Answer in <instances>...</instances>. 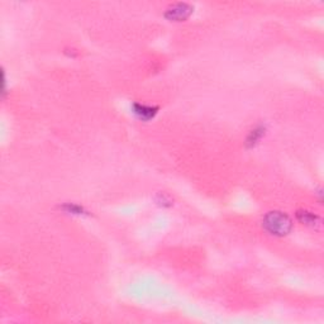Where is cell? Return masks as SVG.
Returning <instances> with one entry per match:
<instances>
[{"instance_id":"7a4b0ae2","label":"cell","mask_w":324,"mask_h":324,"mask_svg":"<svg viewBox=\"0 0 324 324\" xmlns=\"http://www.w3.org/2000/svg\"><path fill=\"white\" fill-rule=\"evenodd\" d=\"M191 6L188 4H174V5L167 10L166 17L171 21H185L190 14H191Z\"/></svg>"},{"instance_id":"277c9868","label":"cell","mask_w":324,"mask_h":324,"mask_svg":"<svg viewBox=\"0 0 324 324\" xmlns=\"http://www.w3.org/2000/svg\"><path fill=\"white\" fill-rule=\"evenodd\" d=\"M297 218H299V220H300L303 224L310 225H314L315 223H317V220H319V216H314V214L310 213V212H306V210L299 212V213H297Z\"/></svg>"},{"instance_id":"3957f363","label":"cell","mask_w":324,"mask_h":324,"mask_svg":"<svg viewBox=\"0 0 324 324\" xmlns=\"http://www.w3.org/2000/svg\"><path fill=\"white\" fill-rule=\"evenodd\" d=\"M135 113L141 118L142 120H147L151 118L155 117V114L157 113V109L152 108V107H147V105H141V104H135Z\"/></svg>"},{"instance_id":"6da1fadb","label":"cell","mask_w":324,"mask_h":324,"mask_svg":"<svg viewBox=\"0 0 324 324\" xmlns=\"http://www.w3.org/2000/svg\"><path fill=\"white\" fill-rule=\"evenodd\" d=\"M262 225L270 234L285 236V234L290 233L291 228H293V222L285 213L275 210V212H270L265 216Z\"/></svg>"}]
</instances>
